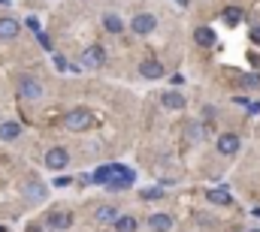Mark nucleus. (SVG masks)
<instances>
[{"instance_id": "ddd939ff", "label": "nucleus", "mask_w": 260, "mask_h": 232, "mask_svg": "<svg viewBox=\"0 0 260 232\" xmlns=\"http://www.w3.org/2000/svg\"><path fill=\"white\" fill-rule=\"evenodd\" d=\"M194 39H197V45H203V48H212V45H215V30H212L209 24H200V27L194 30Z\"/></svg>"}, {"instance_id": "bb28decb", "label": "nucleus", "mask_w": 260, "mask_h": 232, "mask_svg": "<svg viewBox=\"0 0 260 232\" xmlns=\"http://www.w3.org/2000/svg\"><path fill=\"white\" fill-rule=\"evenodd\" d=\"M55 66H58V69H70V63H67L61 54H55Z\"/></svg>"}, {"instance_id": "f257e3e1", "label": "nucleus", "mask_w": 260, "mask_h": 232, "mask_svg": "<svg viewBox=\"0 0 260 232\" xmlns=\"http://www.w3.org/2000/svg\"><path fill=\"white\" fill-rule=\"evenodd\" d=\"M15 94H18V100H21V103H39V100L45 97V88H42V82H39L36 75L21 72V75H18V82H15Z\"/></svg>"}, {"instance_id": "473e14b6", "label": "nucleus", "mask_w": 260, "mask_h": 232, "mask_svg": "<svg viewBox=\"0 0 260 232\" xmlns=\"http://www.w3.org/2000/svg\"><path fill=\"white\" fill-rule=\"evenodd\" d=\"M0 3H9V0H0Z\"/></svg>"}, {"instance_id": "4468645a", "label": "nucleus", "mask_w": 260, "mask_h": 232, "mask_svg": "<svg viewBox=\"0 0 260 232\" xmlns=\"http://www.w3.org/2000/svg\"><path fill=\"white\" fill-rule=\"evenodd\" d=\"M161 103H164V109H173V112H182V109H185V97H182L179 91H167V94L161 97Z\"/></svg>"}, {"instance_id": "20e7f679", "label": "nucleus", "mask_w": 260, "mask_h": 232, "mask_svg": "<svg viewBox=\"0 0 260 232\" xmlns=\"http://www.w3.org/2000/svg\"><path fill=\"white\" fill-rule=\"evenodd\" d=\"M21 196H24L27 202H42V199L48 196V187H45L39 178H27V181L21 184Z\"/></svg>"}, {"instance_id": "2f4dec72", "label": "nucleus", "mask_w": 260, "mask_h": 232, "mask_svg": "<svg viewBox=\"0 0 260 232\" xmlns=\"http://www.w3.org/2000/svg\"><path fill=\"white\" fill-rule=\"evenodd\" d=\"M176 3H179V6H188V0H176Z\"/></svg>"}, {"instance_id": "6ab92c4d", "label": "nucleus", "mask_w": 260, "mask_h": 232, "mask_svg": "<svg viewBox=\"0 0 260 232\" xmlns=\"http://www.w3.org/2000/svg\"><path fill=\"white\" fill-rule=\"evenodd\" d=\"M103 27H106L109 33H115V36H118V33H124V21H121L115 12H106V15H103Z\"/></svg>"}, {"instance_id": "9b49d317", "label": "nucleus", "mask_w": 260, "mask_h": 232, "mask_svg": "<svg viewBox=\"0 0 260 232\" xmlns=\"http://www.w3.org/2000/svg\"><path fill=\"white\" fill-rule=\"evenodd\" d=\"M139 75H142V79H148V82L164 79V66H161V60H154V57L142 60V63H139Z\"/></svg>"}, {"instance_id": "a878e982", "label": "nucleus", "mask_w": 260, "mask_h": 232, "mask_svg": "<svg viewBox=\"0 0 260 232\" xmlns=\"http://www.w3.org/2000/svg\"><path fill=\"white\" fill-rule=\"evenodd\" d=\"M24 232H48V226H45V223H27Z\"/></svg>"}, {"instance_id": "cd10ccee", "label": "nucleus", "mask_w": 260, "mask_h": 232, "mask_svg": "<svg viewBox=\"0 0 260 232\" xmlns=\"http://www.w3.org/2000/svg\"><path fill=\"white\" fill-rule=\"evenodd\" d=\"M245 109H248V112H251V115H260V100H254V103H248V106H245Z\"/></svg>"}, {"instance_id": "72a5a7b5", "label": "nucleus", "mask_w": 260, "mask_h": 232, "mask_svg": "<svg viewBox=\"0 0 260 232\" xmlns=\"http://www.w3.org/2000/svg\"><path fill=\"white\" fill-rule=\"evenodd\" d=\"M0 232H6V229H3V226H0Z\"/></svg>"}, {"instance_id": "f8f14e48", "label": "nucleus", "mask_w": 260, "mask_h": 232, "mask_svg": "<svg viewBox=\"0 0 260 232\" xmlns=\"http://www.w3.org/2000/svg\"><path fill=\"white\" fill-rule=\"evenodd\" d=\"M115 220H118L115 205H100V208H94V223H100V226H112Z\"/></svg>"}, {"instance_id": "6e6552de", "label": "nucleus", "mask_w": 260, "mask_h": 232, "mask_svg": "<svg viewBox=\"0 0 260 232\" xmlns=\"http://www.w3.org/2000/svg\"><path fill=\"white\" fill-rule=\"evenodd\" d=\"M67 163H70V151H67V148L58 145V148H48V151H45V166H48V169H64Z\"/></svg>"}, {"instance_id": "7ed1b4c3", "label": "nucleus", "mask_w": 260, "mask_h": 232, "mask_svg": "<svg viewBox=\"0 0 260 232\" xmlns=\"http://www.w3.org/2000/svg\"><path fill=\"white\" fill-rule=\"evenodd\" d=\"M48 232H67L73 223H76V217L70 214V211H64V208H51L48 214H45V220H42Z\"/></svg>"}, {"instance_id": "2eb2a0df", "label": "nucleus", "mask_w": 260, "mask_h": 232, "mask_svg": "<svg viewBox=\"0 0 260 232\" xmlns=\"http://www.w3.org/2000/svg\"><path fill=\"white\" fill-rule=\"evenodd\" d=\"M148 229L151 232H170L173 229V217H170V214H151V217H148Z\"/></svg>"}, {"instance_id": "412c9836", "label": "nucleus", "mask_w": 260, "mask_h": 232, "mask_svg": "<svg viewBox=\"0 0 260 232\" xmlns=\"http://www.w3.org/2000/svg\"><path fill=\"white\" fill-rule=\"evenodd\" d=\"M224 21H227L230 27H236V24L242 21V9H239V6H227V9H224Z\"/></svg>"}, {"instance_id": "c756f323", "label": "nucleus", "mask_w": 260, "mask_h": 232, "mask_svg": "<svg viewBox=\"0 0 260 232\" xmlns=\"http://www.w3.org/2000/svg\"><path fill=\"white\" fill-rule=\"evenodd\" d=\"M70 181H73V178H67V175H64V178H55V187H67Z\"/></svg>"}, {"instance_id": "4be33fe9", "label": "nucleus", "mask_w": 260, "mask_h": 232, "mask_svg": "<svg viewBox=\"0 0 260 232\" xmlns=\"http://www.w3.org/2000/svg\"><path fill=\"white\" fill-rule=\"evenodd\" d=\"M139 196H142V202H154V199H161V196H164V190H161V187H145Z\"/></svg>"}, {"instance_id": "b1692460", "label": "nucleus", "mask_w": 260, "mask_h": 232, "mask_svg": "<svg viewBox=\"0 0 260 232\" xmlns=\"http://www.w3.org/2000/svg\"><path fill=\"white\" fill-rule=\"evenodd\" d=\"M242 85H245V88H251V91H260V75H245V79H242Z\"/></svg>"}, {"instance_id": "5701e85b", "label": "nucleus", "mask_w": 260, "mask_h": 232, "mask_svg": "<svg viewBox=\"0 0 260 232\" xmlns=\"http://www.w3.org/2000/svg\"><path fill=\"white\" fill-rule=\"evenodd\" d=\"M188 139H191V142H200V139H203L200 124H188Z\"/></svg>"}, {"instance_id": "a211bd4d", "label": "nucleus", "mask_w": 260, "mask_h": 232, "mask_svg": "<svg viewBox=\"0 0 260 232\" xmlns=\"http://www.w3.org/2000/svg\"><path fill=\"white\" fill-rule=\"evenodd\" d=\"M136 226H139V223H136L133 214H118V220L112 223V229L115 232H136Z\"/></svg>"}, {"instance_id": "9d476101", "label": "nucleus", "mask_w": 260, "mask_h": 232, "mask_svg": "<svg viewBox=\"0 0 260 232\" xmlns=\"http://www.w3.org/2000/svg\"><path fill=\"white\" fill-rule=\"evenodd\" d=\"M121 169H124L121 163H106V166H100V169H97V172L91 175V181H94V184H103V187H106V184H109V181H112V178H115V175L121 172Z\"/></svg>"}, {"instance_id": "1a4fd4ad", "label": "nucleus", "mask_w": 260, "mask_h": 232, "mask_svg": "<svg viewBox=\"0 0 260 232\" xmlns=\"http://www.w3.org/2000/svg\"><path fill=\"white\" fill-rule=\"evenodd\" d=\"M133 181H136V172H133L130 166H124V169L106 184V190H127V187H133Z\"/></svg>"}, {"instance_id": "7c9ffc66", "label": "nucleus", "mask_w": 260, "mask_h": 232, "mask_svg": "<svg viewBox=\"0 0 260 232\" xmlns=\"http://www.w3.org/2000/svg\"><path fill=\"white\" fill-rule=\"evenodd\" d=\"M251 39H254V42H260V24L254 27V30H251Z\"/></svg>"}, {"instance_id": "aec40b11", "label": "nucleus", "mask_w": 260, "mask_h": 232, "mask_svg": "<svg viewBox=\"0 0 260 232\" xmlns=\"http://www.w3.org/2000/svg\"><path fill=\"white\" fill-rule=\"evenodd\" d=\"M206 199H209V202H215V205H230V202H233V196H230V190H227V187L209 190V193H206Z\"/></svg>"}, {"instance_id": "f3484780", "label": "nucleus", "mask_w": 260, "mask_h": 232, "mask_svg": "<svg viewBox=\"0 0 260 232\" xmlns=\"http://www.w3.org/2000/svg\"><path fill=\"white\" fill-rule=\"evenodd\" d=\"M18 27H21V24H18L15 18L3 15V18H0V39H15V36H18Z\"/></svg>"}, {"instance_id": "f03ea898", "label": "nucleus", "mask_w": 260, "mask_h": 232, "mask_svg": "<svg viewBox=\"0 0 260 232\" xmlns=\"http://www.w3.org/2000/svg\"><path fill=\"white\" fill-rule=\"evenodd\" d=\"M88 127H94V115H91L88 109H70V112L64 115V130L82 133V130H88Z\"/></svg>"}, {"instance_id": "c85d7f7f", "label": "nucleus", "mask_w": 260, "mask_h": 232, "mask_svg": "<svg viewBox=\"0 0 260 232\" xmlns=\"http://www.w3.org/2000/svg\"><path fill=\"white\" fill-rule=\"evenodd\" d=\"M170 82H173V85H176V88H182V85H185V75H182V72H176V75H173V79H170Z\"/></svg>"}, {"instance_id": "0eeeda50", "label": "nucleus", "mask_w": 260, "mask_h": 232, "mask_svg": "<svg viewBox=\"0 0 260 232\" xmlns=\"http://www.w3.org/2000/svg\"><path fill=\"white\" fill-rule=\"evenodd\" d=\"M239 148H242V139H239L236 133H221V136H218V154L233 157Z\"/></svg>"}, {"instance_id": "423d86ee", "label": "nucleus", "mask_w": 260, "mask_h": 232, "mask_svg": "<svg viewBox=\"0 0 260 232\" xmlns=\"http://www.w3.org/2000/svg\"><path fill=\"white\" fill-rule=\"evenodd\" d=\"M106 63V51L100 48V45H88L85 51H82V66H88V69H100Z\"/></svg>"}, {"instance_id": "dca6fc26", "label": "nucleus", "mask_w": 260, "mask_h": 232, "mask_svg": "<svg viewBox=\"0 0 260 232\" xmlns=\"http://www.w3.org/2000/svg\"><path fill=\"white\" fill-rule=\"evenodd\" d=\"M21 136V124L18 121H0V139L3 142H12Z\"/></svg>"}, {"instance_id": "f704fd0d", "label": "nucleus", "mask_w": 260, "mask_h": 232, "mask_svg": "<svg viewBox=\"0 0 260 232\" xmlns=\"http://www.w3.org/2000/svg\"><path fill=\"white\" fill-rule=\"evenodd\" d=\"M254 232H257V229H254Z\"/></svg>"}, {"instance_id": "39448f33", "label": "nucleus", "mask_w": 260, "mask_h": 232, "mask_svg": "<svg viewBox=\"0 0 260 232\" xmlns=\"http://www.w3.org/2000/svg\"><path fill=\"white\" fill-rule=\"evenodd\" d=\"M130 30H133L136 36H148L151 30H158V18H154L151 12H139V15H133Z\"/></svg>"}, {"instance_id": "393cba45", "label": "nucleus", "mask_w": 260, "mask_h": 232, "mask_svg": "<svg viewBox=\"0 0 260 232\" xmlns=\"http://www.w3.org/2000/svg\"><path fill=\"white\" fill-rule=\"evenodd\" d=\"M24 24H27L33 33H39V18H36V15H27V21H24Z\"/></svg>"}]
</instances>
